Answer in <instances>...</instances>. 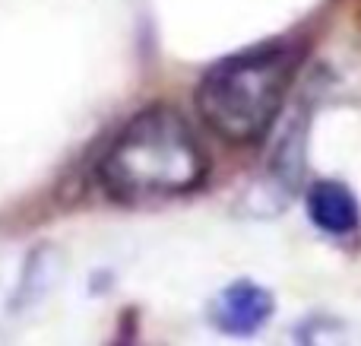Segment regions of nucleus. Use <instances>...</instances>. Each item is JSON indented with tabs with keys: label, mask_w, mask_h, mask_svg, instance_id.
<instances>
[{
	"label": "nucleus",
	"mask_w": 361,
	"mask_h": 346,
	"mask_svg": "<svg viewBox=\"0 0 361 346\" xmlns=\"http://www.w3.org/2000/svg\"><path fill=\"white\" fill-rule=\"evenodd\" d=\"M307 216L317 229L330 235H345L358 229V201L343 181H314L307 191Z\"/></svg>",
	"instance_id": "20e7f679"
},
{
	"label": "nucleus",
	"mask_w": 361,
	"mask_h": 346,
	"mask_svg": "<svg viewBox=\"0 0 361 346\" xmlns=\"http://www.w3.org/2000/svg\"><path fill=\"white\" fill-rule=\"evenodd\" d=\"M273 315V296L257 283H231L212 302V321L225 334H254Z\"/></svg>",
	"instance_id": "7ed1b4c3"
},
{
	"label": "nucleus",
	"mask_w": 361,
	"mask_h": 346,
	"mask_svg": "<svg viewBox=\"0 0 361 346\" xmlns=\"http://www.w3.org/2000/svg\"><path fill=\"white\" fill-rule=\"evenodd\" d=\"M206 178V156L175 108H146L108 146L99 181L114 201L190 194Z\"/></svg>",
	"instance_id": "f257e3e1"
},
{
	"label": "nucleus",
	"mask_w": 361,
	"mask_h": 346,
	"mask_svg": "<svg viewBox=\"0 0 361 346\" xmlns=\"http://www.w3.org/2000/svg\"><path fill=\"white\" fill-rule=\"evenodd\" d=\"M298 42H269L212 64L197 86V112L228 143H257L279 118L301 67Z\"/></svg>",
	"instance_id": "f03ea898"
}]
</instances>
